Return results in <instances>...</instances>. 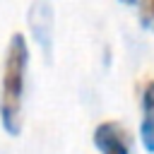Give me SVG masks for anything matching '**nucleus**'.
I'll use <instances>...</instances> for the list:
<instances>
[{
  "label": "nucleus",
  "mask_w": 154,
  "mask_h": 154,
  "mask_svg": "<svg viewBox=\"0 0 154 154\" xmlns=\"http://www.w3.org/2000/svg\"><path fill=\"white\" fill-rule=\"evenodd\" d=\"M140 17H142V24L154 31V0L140 2Z\"/></svg>",
  "instance_id": "5"
},
{
  "label": "nucleus",
  "mask_w": 154,
  "mask_h": 154,
  "mask_svg": "<svg viewBox=\"0 0 154 154\" xmlns=\"http://www.w3.org/2000/svg\"><path fill=\"white\" fill-rule=\"evenodd\" d=\"M142 106H144L147 118H154V82H149V84H147L144 96H142Z\"/></svg>",
  "instance_id": "6"
},
{
  "label": "nucleus",
  "mask_w": 154,
  "mask_h": 154,
  "mask_svg": "<svg viewBox=\"0 0 154 154\" xmlns=\"http://www.w3.org/2000/svg\"><path fill=\"white\" fill-rule=\"evenodd\" d=\"M140 137H142V144L154 154V118H144L142 125H140Z\"/></svg>",
  "instance_id": "4"
},
{
  "label": "nucleus",
  "mask_w": 154,
  "mask_h": 154,
  "mask_svg": "<svg viewBox=\"0 0 154 154\" xmlns=\"http://www.w3.org/2000/svg\"><path fill=\"white\" fill-rule=\"evenodd\" d=\"M94 144L101 154H130V140L123 125L118 123H101L94 130Z\"/></svg>",
  "instance_id": "2"
},
{
  "label": "nucleus",
  "mask_w": 154,
  "mask_h": 154,
  "mask_svg": "<svg viewBox=\"0 0 154 154\" xmlns=\"http://www.w3.org/2000/svg\"><path fill=\"white\" fill-rule=\"evenodd\" d=\"M29 24L31 31L36 36V41L43 46V51H51V29H53V10L46 2H36L31 5V14H29Z\"/></svg>",
  "instance_id": "3"
},
{
  "label": "nucleus",
  "mask_w": 154,
  "mask_h": 154,
  "mask_svg": "<svg viewBox=\"0 0 154 154\" xmlns=\"http://www.w3.org/2000/svg\"><path fill=\"white\" fill-rule=\"evenodd\" d=\"M26 63H29L26 38L22 34H12L5 51L2 89H0V120L10 135H19L22 128V94H24Z\"/></svg>",
  "instance_id": "1"
}]
</instances>
